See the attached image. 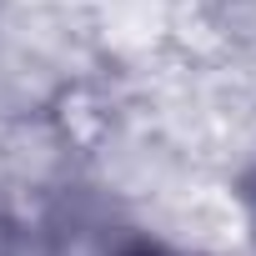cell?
Wrapping results in <instances>:
<instances>
[{
    "label": "cell",
    "mask_w": 256,
    "mask_h": 256,
    "mask_svg": "<svg viewBox=\"0 0 256 256\" xmlns=\"http://www.w3.org/2000/svg\"><path fill=\"white\" fill-rule=\"evenodd\" d=\"M0 256H16V226L0 216Z\"/></svg>",
    "instance_id": "2"
},
{
    "label": "cell",
    "mask_w": 256,
    "mask_h": 256,
    "mask_svg": "<svg viewBox=\"0 0 256 256\" xmlns=\"http://www.w3.org/2000/svg\"><path fill=\"white\" fill-rule=\"evenodd\" d=\"M120 256H181V251H166V246H151V241H136V246H126Z\"/></svg>",
    "instance_id": "1"
},
{
    "label": "cell",
    "mask_w": 256,
    "mask_h": 256,
    "mask_svg": "<svg viewBox=\"0 0 256 256\" xmlns=\"http://www.w3.org/2000/svg\"><path fill=\"white\" fill-rule=\"evenodd\" d=\"M246 201H251V226H256V181H251V191H246Z\"/></svg>",
    "instance_id": "3"
}]
</instances>
